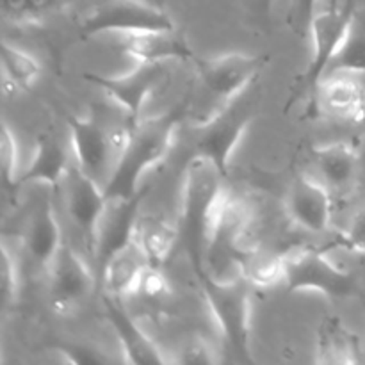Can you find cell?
Wrapping results in <instances>:
<instances>
[{
    "label": "cell",
    "mask_w": 365,
    "mask_h": 365,
    "mask_svg": "<svg viewBox=\"0 0 365 365\" xmlns=\"http://www.w3.org/2000/svg\"><path fill=\"white\" fill-rule=\"evenodd\" d=\"M0 160H2V178L7 189L18 191L20 180V166H18V143L16 135L11 130L9 123H2V138H0Z\"/></svg>",
    "instance_id": "27"
},
{
    "label": "cell",
    "mask_w": 365,
    "mask_h": 365,
    "mask_svg": "<svg viewBox=\"0 0 365 365\" xmlns=\"http://www.w3.org/2000/svg\"><path fill=\"white\" fill-rule=\"evenodd\" d=\"M70 152L71 148L68 150L52 132L39 135L31 163L20 173L18 189L27 184H43L50 187V191H61L73 163Z\"/></svg>",
    "instance_id": "21"
},
{
    "label": "cell",
    "mask_w": 365,
    "mask_h": 365,
    "mask_svg": "<svg viewBox=\"0 0 365 365\" xmlns=\"http://www.w3.org/2000/svg\"><path fill=\"white\" fill-rule=\"evenodd\" d=\"M323 0H289L287 25L299 39H309L310 24Z\"/></svg>",
    "instance_id": "28"
},
{
    "label": "cell",
    "mask_w": 365,
    "mask_h": 365,
    "mask_svg": "<svg viewBox=\"0 0 365 365\" xmlns=\"http://www.w3.org/2000/svg\"><path fill=\"white\" fill-rule=\"evenodd\" d=\"M252 223V209L225 189L210 221L205 245V271L216 280L239 277V259L248 248L246 235Z\"/></svg>",
    "instance_id": "8"
},
{
    "label": "cell",
    "mask_w": 365,
    "mask_h": 365,
    "mask_svg": "<svg viewBox=\"0 0 365 365\" xmlns=\"http://www.w3.org/2000/svg\"><path fill=\"white\" fill-rule=\"evenodd\" d=\"M57 355L63 356V362L66 364H107L113 359L103 355L102 349L91 348L88 344H63L56 349Z\"/></svg>",
    "instance_id": "32"
},
{
    "label": "cell",
    "mask_w": 365,
    "mask_h": 365,
    "mask_svg": "<svg viewBox=\"0 0 365 365\" xmlns=\"http://www.w3.org/2000/svg\"><path fill=\"white\" fill-rule=\"evenodd\" d=\"M314 362L319 365H349L360 362L359 339L337 316L324 317L317 331Z\"/></svg>",
    "instance_id": "23"
},
{
    "label": "cell",
    "mask_w": 365,
    "mask_h": 365,
    "mask_svg": "<svg viewBox=\"0 0 365 365\" xmlns=\"http://www.w3.org/2000/svg\"><path fill=\"white\" fill-rule=\"evenodd\" d=\"M102 302L107 321H109L118 339V344H120L123 362L135 365L170 362V359L164 356V351L159 348V344L125 310L123 299L103 294Z\"/></svg>",
    "instance_id": "16"
},
{
    "label": "cell",
    "mask_w": 365,
    "mask_h": 365,
    "mask_svg": "<svg viewBox=\"0 0 365 365\" xmlns=\"http://www.w3.org/2000/svg\"><path fill=\"white\" fill-rule=\"evenodd\" d=\"M274 0H253V4H255V7H259V9H264V11H269L271 6H273Z\"/></svg>",
    "instance_id": "35"
},
{
    "label": "cell",
    "mask_w": 365,
    "mask_h": 365,
    "mask_svg": "<svg viewBox=\"0 0 365 365\" xmlns=\"http://www.w3.org/2000/svg\"><path fill=\"white\" fill-rule=\"evenodd\" d=\"M59 0H24L25 4V20L27 25L36 24V21L41 20L50 9L57 6Z\"/></svg>",
    "instance_id": "34"
},
{
    "label": "cell",
    "mask_w": 365,
    "mask_h": 365,
    "mask_svg": "<svg viewBox=\"0 0 365 365\" xmlns=\"http://www.w3.org/2000/svg\"><path fill=\"white\" fill-rule=\"evenodd\" d=\"M118 48L135 63H171V61H195L196 56L187 39L177 29L143 31L120 34Z\"/></svg>",
    "instance_id": "17"
},
{
    "label": "cell",
    "mask_w": 365,
    "mask_h": 365,
    "mask_svg": "<svg viewBox=\"0 0 365 365\" xmlns=\"http://www.w3.org/2000/svg\"><path fill=\"white\" fill-rule=\"evenodd\" d=\"M335 246L356 255H365V205L353 212L344 230L339 234Z\"/></svg>",
    "instance_id": "29"
},
{
    "label": "cell",
    "mask_w": 365,
    "mask_h": 365,
    "mask_svg": "<svg viewBox=\"0 0 365 365\" xmlns=\"http://www.w3.org/2000/svg\"><path fill=\"white\" fill-rule=\"evenodd\" d=\"M310 114H324L342 123H365V88L355 75L334 73L323 77L309 102Z\"/></svg>",
    "instance_id": "15"
},
{
    "label": "cell",
    "mask_w": 365,
    "mask_h": 365,
    "mask_svg": "<svg viewBox=\"0 0 365 365\" xmlns=\"http://www.w3.org/2000/svg\"><path fill=\"white\" fill-rule=\"evenodd\" d=\"M334 73L365 75V7H356L344 39L328 64L327 75Z\"/></svg>",
    "instance_id": "25"
},
{
    "label": "cell",
    "mask_w": 365,
    "mask_h": 365,
    "mask_svg": "<svg viewBox=\"0 0 365 365\" xmlns=\"http://www.w3.org/2000/svg\"><path fill=\"white\" fill-rule=\"evenodd\" d=\"M178 355L175 359H171V362L175 364H217L223 362V359L217 356V351L214 349V346L210 344L207 339L192 337L189 341L184 342V346L180 348V351H177Z\"/></svg>",
    "instance_id": "30"
},
{
    "label": "cell",
    "mask_w": 365,
    "mask_h": 365,
    "mask_svg": "<svg viewBox=\"0 0 365 365\" xmlns=\"http://www.w3.org/2000/svg\"><path fill=\"white\" fill-rule=\"evenodd\" d=\"M132 123L134 121L128 120L125 113L114 120L100 107H93L86 116H66L70 148L75 164L103 189L113 177Z\"/></svg>",
    "instance_id": "4"
},
{
    "label": "cell",
    "mask_w": 365,
    "mask_h": 365,
    "mask_svg": "<svg viewBox=\"0 0 365 365\" xmlns=\"http://www.w3.org/2000/svg\"><path fill=\"white\" fill-rule=\"evenodd\" d=\"M2 71L4 88L9 86L13 91H31L41 75V64L31 52L4 39Z\"/></svg>",
    "instance_id": "26"
},
{
    "label": "cell",
    "mask_w": 365,
    "mask_h": 365,
    "mask_svg": "<svg viewBox=\"0 0 365 365\" xmlns=\"http://www.w3.org/2000/svg\"><path fill=\"white\" fill-rule=\"evenodd\" d=\"M239 277L252 287L269 289L285 280L284 253L248 246L239 259Z\"/></svg>",
    "instance_id": "24"
},
{
    "label": "cell",
    "mask_w": 365,
    "mask_h": 365,
    "mask_svg": "<svg viewBox=\"0 0 365 365\" xmlns=\"http://www.w3.org/2000/svg\"><path fill=\"white\" fill-rule=\"evenodd\" d=\"M63 191L68 216L81 232L86 253L95 259L100 223L107 209L106 189L84 173L73 160L63 184Z\"/></svg>",
    "instance_id": "13"
},
{
    "label": "cell",
    "mask_w": 365,
    "mask_h": 365,
    "mask_svg": "<svg viewBox=\"0 0 365 365\" xmlns=\"http://www.w3.org/2000/svg\"><path fill=\"white\" fill-rule=\"evenodd\" d=\"M63 242V230H61L52 196H45L36 203L29 216L24 232L25 252L39 269L48 273Z\"/></svg>",
    "instance_id": "19"
},
{
    "label": "cell",
    "mask_w": 365,
    "mask_h": 365,
    "mask_svg": "<svg viewBox=\"0 0 365 365\" xmlns=\"http://www.w3.org/2000/svg\"><path fill=\"white\" fill-rule=\"evenodd\" d=\"M139 294H145L146 298L153 299L170 294V284H168L166 277L163 274V267L150 266L146 269L145 277L141 280V287H139Z\"/></svg>",
    "instance_id": "33"
},
{
    "label": "cell",
    "mask_w": 365,
    "mask_h": 365,
    "mask_svg": "<svg viewBox=\"0 0 365 365\" xmlns=\"http://www.w3.org/2000/svg\"><path fill=\"white\" fill-rule=\"evenodd\" d=\"M178 237H180L178 223L152 214L146 216L139 214L132 232V239L153 267H163L168 262Z\"/></svg>",
    "instance_id": "22"
},
{
    "label": "cell",
    "mask_w": 365,
    "mask_h": 365,
    "mask_svg": "<svg viewBox=\"0 0 365 365\" xmlns=\"http://www.w3.org/2000/svg\"><path fill=\"white\" fill-rule=\"evenodd\" d=\"M260 100H262V88L257 81L237 98L225 106L220 113L214 114L209 121L192 127L196 139L191 157H203L210 160L227 178L232 157L259 114Z\"/></svg>",
    "instance_id": "5"
},
{
    "label": "cell",
    "mask_w": 365,
    "mask_h": 365,
    "mask_svg": "<svg viewBox=\"0 0 365 365\" xmlns=\"http://www.w3.org/2000/svg\"><path fill=\"white\" fill-rule=\"evenodd\" d=\"M196 82L200 89L192 91L191 96H202L200 102L191 103L189 123L191 127L205 123L225 106L245 93L253 82H257L269 64V56L248 52H225L214 57L195 59Z\"/></svg>",
    "instance_id": "2"
},
{
    "label": "cell",
    "mask_w": 365,
    "mask_h": 365,
    "mask_svg": "<svg viewBox=\"0 0 365 365\" xmlns=\"http://www.w3.org/2000/svg\"><path fill=\"white\" fill-rule=\"evenodd\" d=\"M289 292H314L328 299H346L359 294V280L328 259L323 250L296 246L284 252Z\"/></svg>",
    "instance_id": "9"
},
{
    "label": "cell",
    "mask_w": 365,
    "mask_h": 365,
    "mask_svg": "<svg viewBox=\"0 0 365 365\" xmlns=\"http://www.w3.org/2000/svg\"><path fill=\"white\" fill-rule=\"evenodd\" d=\"M285 212L296 227L310 234H323L331 223L334 195L317 177L299 173L285 195Z\"/></svg>",
    "instance_id": "14"
},
{
    "label": "cell",
    "mask_w": 365,
    "mask_h": 365,
    "mask_svg": "<svg viewBox=\"0 0 365 365\" xmlns=\"http://www.w3.org/2000/svg\"><path fill=\"white\" fill-rule=\"evenodd\" d=\"M160 29H177L166 9L138 0H109L82 20L78 34L88 39L100 34H130Z\"/></svg>",
    "instance_id": "10"
},
{
    "label": "cell",
    "mask_w": 365,
    "mask_h": 365,
    "mask_svg": "<svg viewBox=\"0 0 365 365\" xmlns=\"http://www.w3.org/2000/svg\"><path fill=\"white\" fill-rule=\"evenodd\" d=\"M148 267L150 262L145 253L139 250L134 239H130L98 267L102 294L118 299L139 294L141 280Z\"/></svg>",
    "instance_id": "20"
},
{
    "label": "cell",
    "mask_w": 365,
    "mask_h": 365,
    "mask_svg": "<svg viewBox=\"0 0 365 365\" xmlns=\"http://www.w3.org/2000/svg\"><path fill=\"white\" fill-rule=\"evenodd\" d=\"M198 284L232 360L252 364V285L242 278L216 280L209 274Z\"/></svg>",
    "instance_id": "6"
},
{
    "label": "cell",
    "mask_w": 365,
    "mask_h": 365,
    "mask_svg": "<svg viewBox=\"0 0 365 365\" xmlns=\"http://www.w3.org/2000/svg\"><path fill=\"white\" fill-rule=\"evenodd\" d=\"M356 11L355 0H327L319 6L312 24L309 39L312 45L305 70L294 78L287 100V110L299 100L312 98L317 86L327 75L328 64L334 59Z\"/></svg>",
    "instance_id": "7"
},
{
    "label": "cell",
    "mask_w": 365,
    "mask_h": 365,
    "mask_svg": "<svg viewBox=\"0 0 365 365\" xmlns=\"http://www.w3.org/2000/svg\"><path fill=\"white\" fill-rule=\"evenodd\" d=\"M225 189L227 187H225L223 173L210 160L203 157H189L184 173V185H182L178 227L196 280H202L207 274V235H209L214 210Z\"/></svg>",
    "instance_id": "3"
},
{
    "label": "cell",
    "mask_w": 365,
    "mask_h": 365,
    "mask_svg": "<svg viewBox=\"0 0 365 365\" xmlns=\"http://www.w3.org/2000/svg\"><path fill=\"white\" fill-rule=\"evenodd\" d=\"M189 95L159 116L141 118L132 123L125 148L118 159L106 196L109 202L130 200L143 191V178L159 166L177 141L182 123L189 121Z\"/></svg>",
    "instance_id": "1"
},
{
    "label": "cell",
    "mask_w": 365,
    "mask_h": 365,
    "mask_svg": "<svg viewBox=\"0 0 365 365\" xmlns=\"http://www.w3.org/2000/svg\"><path fill=\"white\" fill-rule=\"evenodd\" d=\"M317 178L331 195H349L355 189L360 171V150L349 141H334L312 148Z\"/></svg>",
    "instance_id": "18"
},
{
    "label": "cell",
    "mask_w": 365,
    "mask_h": 365,
    "mask_svg": "<svg viewBox=\"0 0 365 365\" xmlns=\"http://www.w3.org/2000/svg\"><path fill=\"white\" fill-rule=\"evenodd\" d=\"M168 63H135L128 71L120 75L86 73L84 78L102 89L107 98L120 107L130 121L141 120L143 107L150 96L164 82Z\"/></svg>",
    "instance_id": "12"
},
{
    "label": "cell",
    "mask_w": 365,
    "mask_h": 365,
    "mask_svg": "<svg viewBox=\"0 0 365 365\" xmlns=\"http://www.w3.org/2000/svg\"><path fill=\"white\" fill-rule=\"evenodd\" d=\"M46 274L50 280V303L57 316H75L96 287V278L89 262L66 241Z\"/></svg>",
    "instance_id": "11"
},
{
    "label": "cell",
    "mask_w": 365,
    "mask_h": 365,
    "mask_svg": "<svg viewBox=\"0 0 365 365\" xmlns=\"http://www.w3.org/2000/svg\"><path fill=\"white\" fill-rule=\"evenodd\" d=\"M20 294V273L16 259L6 245L2 246V307L11 309Z\"/></svg>",
    "instance_id": "31"
},
{
    "label": "cell",
    "mask_w": 365,
    "mask_h": 365,
    "mask_svg": "<svg viewBox=\"0 0 365 365\" xmlns=\"http://www.w3.org/2000/svg\"><path fill=\"white\" fill-rule=\"evenodd\" d=\"M138 2L148 4V6L159 7V9H166V0H138Z\"/></svg>",
    "instance_id": "36"
}]
</instances>
